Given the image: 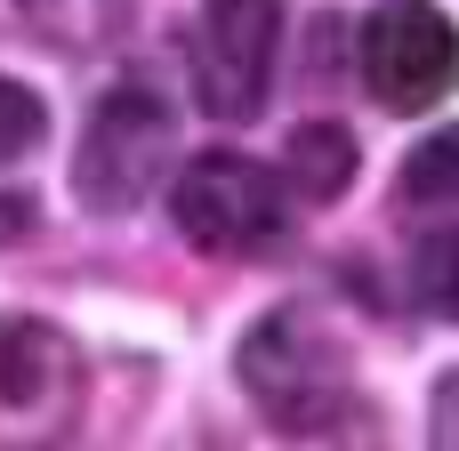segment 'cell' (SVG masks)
<instances>
[{
    "label": "cell",
    "instance_id": "obj_1",
    "mask_svg": "<svg viewBox=\"0 0 459 451\" xmlns=\"http://www.w3.org/2000/svg\"><path fill=\"white\" fill-rule=\"evenodd\" d=\"M242 387L282 436H347V420L363 412L347 347L323 331L315 307H274L242 339Z\"/></svg>",
    "mask_w": 459,
    "mask_h": 451
},
{
    "label": "cell",
    "instance_id": "obj_2",
    "mask_svg": "<svg viewBox=\"0 0 459 451\" xmlns=\"http://www.w3.org/2000/svg\"><path fill=\"white\" fill-rule=\"evenodd\" d=\"M169 153H178V113H169L153 89H137V81L105 89L97 113H89V129H81V153H73V194H81V210H97V218L137 210V202L161 186Z\"/></svg>",
    "mask_w": 459,
    "mask_h": 451
},
{
    "label": "cell",
    "instance_id": "obj_3",
    "mask_svg": "<svg viewBox=\"0 0 459 451\" xmlns=\"http://www.w3.org/2000/svg\"><path fill=\"white\" fill-rule=\"evenodd\" d=\"M169 218L202 258H274L282 250V178L250 153H194L169 186Z\"/></svg>",
    "mask_w": 459,
    "mask_h": 451
},
{
    "label": "cell",
    "instance_id": "obj_4",
    "mask_svg": "<svg viewBox=\"0 0 459 451\" xmlns=\"http://www.w3.org/2000/svg\"><path fill=\"white\" fill-rule=\"evenodd\" d=\"M89 403L81 347L40 315H0V451L65 444Z\"/></svg>",
    "mask_w": 459,
    "mask_h": 451
},
{
    "label": "cell",
    "instance_id": "obj_5",
    "mask_svg": "<svg viewBox=\"0 0 459 451\" xmlns=\"http://www.w3.org/2000/svg\"><path fill=\"white\" fill-rule=\"evenodd\" d=\"M363 89L387 113H428L459 89V32L436 0H379L355 40Z\"/></svg>",
    "mask_w": 459,
    "mask_h": 451
},
{
    "label": "cell",
    "instance_id": "obj_6",
    "mask_svg": "<svg viewBox=\"0 0 459 451\" xmlns=\"http://www.w3.org/2000/svg\"><path fill=\"white\" fill-rule=\"evenodd\" d=\"M274 40H282V0H202V32H194L202 113L250 121L274 89Z\"/></svg>",
    "mask_w": 459,
    "mask_h": 451
},
{
    "label": "cell",
    "instance_id": "obj_7",
    "mask_svg": "<svg viewBox=\"0 0 459 451\" xmlns=\"http://www.w3.org/2000/svg\"><path fill=\"white\" fill-rule=\"evenodd\" d=\"M282 178H290L299 202H339V194L355 186V137H347L339 121H307V129H290V145H282Z\"/></svg>",
    "mask_w": 459,
    "mask_h": 451
},
{
    "label": "cell",
    "instance_id": "obj_8",
    "mask_svg": "<svg viewBox=\"0 0 459 451\" xmlns=\"http://www.w3.org/2000/svg\"><path fill=\"white\" fill-rule=\"evenodd\" d=\"M403 194L411 202H459V129L420 137V153L403 161Z\"/></svg>",
    "mask_w": 459,
    "mask_h": 451
},
{
    "label": "cell",
    "instance_id": "obj_9",
    "mask_svg": "<svg viewBox=\"0 0 459 451\" xmlns=\"http://www.w3.org/2000/svg\"><path fill=\"white\" fill-rule=\"evenodd\" d=\"M420 299L444 323H459V226H444V234L420 242Z\"/></svg>",
    "mask_w": 459,
    "mask_h": 451
},
{
    "label": "cell",
    "instance_id": "obj_10",
    "mask_svg": "<svg viewBox=\"0 0 459 451\" xmlns=\"http://www.w3.org/2000/svg\"><path fill=\"white\" fill-rule=\"evenodd\" d=\"M40 137H48V113H40V97H32L24 81H8V73H0V161H24Z\"/></svg>",
    "mask_w": 459,
    "mask_h": 451
}]
</instances>
